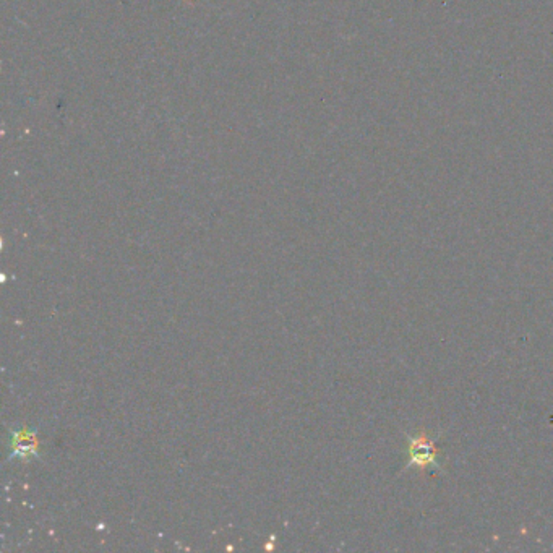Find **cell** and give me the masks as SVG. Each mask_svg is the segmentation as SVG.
Segmentation results:
<instances>
[{"instance_id":"1","label":"cell","mask_w":553,"mask_h":553,"mask_svg":"<svg viewBox=\"0 0 553 553\" xmlns=\"http://www.w3.org/2000/svg\"><path fill=\"white\" fill-rule=\"evenodd\" d=\"M36 453V433L24 428L12 435V456L28 458Z\"/></svg>"}]
</instances>
